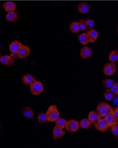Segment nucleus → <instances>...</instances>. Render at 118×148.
I'll use <instances>...</instances> for the list:
<instances>
[{
    "mask_svg": "<svg viewBox=\"0 0 118 148\" xmlns=\"http://www.w3.org/2000/svg\"><path fill=\"white\" fill-rule=\"evenodd\" d=\"M46 114L49 122H55L60 117L58 108L55 105L50 106L49 107Z\"/></svg>",
    "mask_w": 118,
    "mask_h": 148,
    "instance_id": "nucleus-1",
    "label": "nucleus"
},
{
    "mask_svg": "<svg viewBox=\"0 0 118 148\" xmlns=\"http://www.w3.org/2000/svg\"><path fill=\"white\" fill-rule=\"evenodd\" d=\"M114 110L110 106L106 103L102 102L98 105L96 112L101 118H103L113 112Z\"/></svg>",
    "mask_w": 118,
    "mask_h": 148,
    "instance_id": "nucleus-2",
    "label": "nucleus"
},
{
    "mask_svg": "<svg viewBox=\"0 0 118 148\" xmlns=\"http://www.w3.org/2000/svg\"><path fill=\"white\" fill-rule=\"evenodd\" d=\"M117 68L116 64L112 62L106 64L103 69L104 73L107 76H111L114 75L117 71Z\"/></svg>",
    "mask_w": 118,
    "mask_h": 148,
    "instance_id": "nucleus-3",
    "label": "nucleus"
},
{
    "mask_svg": "<svg viewBox=\"0 0 118 148\" xmlns=\"http://www.w3.org/2000/svg\"><path fill=\"white\" fill-rule=\"evenodd\" d=\"M43 84L39 81H36L30 86V90L33 95H38L44 91Z\"/></svg>",
    "mask_w": 118,
    "mask_h": 148,
    "instance_id": "nucleus-4",
    "label": "nucleus"
},
{
    "mask_svg": "<svg viewBox=\"0 0 118 148\" xmlns=\"http://www.w3.org/2000/svg\"><path fill=\"white\" fill-rule=\"evenodd\" d=\"M80 127V124L77 121L72 119L68 121L65 128L68 132L74 133L79 129Z\"/></svg>",
    "mask_w": 118,
    "mask_h": 148,
    "instance_id": "nucleus-5",
    "label": "nucleus"
},
{
    "mask_svg": "<svg viewBox=\"0 0 118 148\" xmlns=\"http://www.w3.org/2000/svg\"><path fill=\"white\" fill-rule=\"evenodd\" d=\"M104 119L109 127H112L118 124V119L116 118L113 112L111 113L105 117Z\"/></svg>",
    "mask_w": 118,
    "mask_h": 148,
    "instance_id": "nucleus-6",
    "label": "nucleus"
},
{
    "mask_svg": "<svg viewBox=\"0 0 118 148\" xmlns=\"http://www.w3.org/2000/svg\"><path fill=\"white\" fill-rule=\"evenodd\" d=\"M31 49L29 47L23 45L17 53V57L24 59L30 54Z\"/></svg>",
    "mask_w": 118,
    "mask_h": 148,
    "instance_id": "nucleus-7",
    "label": "nucleus"
},
{
    "mask_svg": "<svg viewBox=\"0 0 118 148\" xmlns=\"http://www.w3.org/2000/svg\"><path fill=\"white\" fill-rule=\"evenodd\" d=\"M0 62L1 64L9 66H14L15 65L14 59L11 56L8 55L1 56L0 57Z\"/></svg>",
    "mask_w": 118,
    "mask_h": 148,
    "instance_id": "nucleus-8",
    "label": "nucleus"
},
{
    "mask_svg": "<svg viewBox=\"0 0 118 148\" xmlns=\"http://www.w3.org/2000/svg\"><path fill=\"white\" fill-rule=\"evenodd\" d=\"M94 126L96 129L101 132H106L109 128L104 118H101Z\"/></svg>",
    "mask_w": 118,
    "mask_h": 148,
    "instance_id": "nucleus-9",
    "label": "nucleus"
},
{
    "mask_svg": "<svg viewBox=\"0 0 118 148\" xmlns=\"http://www.w3.org/2000/svg\"><path fill=\"white\" fill-rule=\"evenodd\" d=\"M53 140H54L61 139L65 134V130L55 126L53 129Z\"/></svg>",
    "mask_w": 118,
    "mask_h": 148,
    "instance_id": "nucleus-10",
    "label": "nucleus"
},
{
    "mask_svg": "<svg viewBox=\"0 0 118 148\" xmlns=\"http://www.w3.org/2000/svg\"><path fill=\"white\" fill-rule=\"evenodd\" d=\"M23 45V44L21 42L17 41V40H15V41H13L10 45L9 46V49L10 52L12 54L17 55L18 51Z\"/></svg>",
    "mask_w": 118,
    "mask_h": 148,
    "instance_id": "nucleus-11",
    "label": "nucleus"
},
{
    "mask_svg": "<svg viewBox=\"0 0 118 148\" xmlns=\"http://www.w3.org/2000/svg\"><path fill=\"white\" fill-rule=\"evenodd\" d=\"M22 80L25 86H31L37 81L36 79L30 74L24 75L22 77Z\"/></svg>",
    "mask_w": 118,
    "mask_h": 148,
    "instance_id": "nucleus-12",
    "label": "nucleus"
},
{
    "mask_svg": "<svg viewBox=\"0 0 118 148\" xmlns=\"http://www.w3.org/2000/svg\"><path fill=\"white\" fill-rule=\"evenodd\" d=\"M3 9L8 12H13L16 9V4L14 2L12 1H8L4 2L3 4Z\"/></svg>",
    "mask_w": 118,
    "mask_h": 148,
    "instance_id": "nucleus-13",
    "label": "nucleus"
},
{
    "mask_svg": "<svg viewBox=\"0 0 118 148\" xmlns=\"http://www.w3.org/2000/svg\"><path fill=\"white\" fill-rule=\"evenodd\" d=\"M97 112L95 111H92L89 114L88 116V119L91 122V124L95 125L98 121L101 119Z\"/></svg>",
    "mask_w": 118,
    "mask_h": 148,
    "instance_id": "nucleus-14",
    "label": "nucleus"
},
{
    "mask_svg": "<svg viewBox=\"0 0 118 148\" xmlns=\"http://www.w3.org/2000/svg\"><path fill=\"white\" fill-rule=\"evenodd\" d=\"M77 9L79 13L85 14L89 12L90 10V7L86 3L83 2L80 3L78 5Z\"/></svg>",
    "mask_w": 118,
    "mask_h": 148,
    "instance_id": "nucleus-15",
    "label": "nucleus"
},
{
    "mask_svg": "<svg viewBox=\"0 0 118 148\" xmlns=\"http://www.w3.org/2000/svg\"><path fill=\"white\" fill-rule=\"evenodd\" d=\"M89 38V43H94L98 39V33L96 30L91 29L86 32Z\"/></svg>",
    "mask_w": 118,
    "mask_h": 148,
    "instance_id": "nucleus-16",
    "label": "nucleus"
},
{
    "mask_svg": "<svg viewBox=\"0 0 118 148\" xmlns=\"http://www.w3.org/2000/svg\"><path fill=\"white\" fill-rule=\"evenodd\" d=\"M92 55V51L89 47H85L80 51V56L85 59L90 58Z\"/></svg>",
    "mask_w": 118,
    "mask_h": 148,
    "instance_id": "nucleus-17",
    "label": "nucleus"
},
{
    "mask_svg": "<svg viewBox=\"0 0 118 148\" xmlns=\"http://www.w3.org/2000/svg\"><path fill=\"white\" fill-rule=\"evenodd\" d=\"M23 116L27 119H31L34 116V112L29 107H23L22 109Z\"/></svg>",
    "mask_w": 118,
    "mask_h": 148,
    "instance_id": "nucleus-18",
    "label": "nucleus"
},
{
    "mask_svg": "<svg viewBox=\"0 0 118 148\" xmlns=\"http://www.w3.org/2000/svg\"><path fill=\"white\" fill-rule=\"evenodd\" d=\"M6 20L8 22L14 23L16 21L18 18V14L16 12H11L10 13H8V14L6 15Z\"/></svg>",
    "mask_w": 118,
    "mask_h": 148,
    "instance_id": "nucleus-19",
    "label": "nucleus"
},
{
    "mask_svg": "<svg viewBox=\"0 0 118 148\" xmlns=\"http://www.w3.org/2000/svg\"><path fill=\"white\" fill-rule=\"evenodd\" d=\"M79 42L83 45H86L89 43V38L87 36V33H83L80 34L78 36Z\"/></svg>",
    "mask_w": 118,
    "mask_h": 148,
    "instance_id": "nucleus-20",
    "label": "nucleus"
},
{
    "mask_svg": "<svg viewBox=\"0 0 118 148\" xmlns=\"http://www.w3.org/2000/svg\"><path fill=\"white\" fill-rule=\"evenodd\" d=\"M70 29L73 33H78L80 30L79 22L74 21L71 23L70 25Z\"/></svg>",
    "mask_w": 118,
    "mask_h": 148,
    "instance_id": "nucleus-21",
    "label": "nucleus"
},
{
    "mask_svg": "<svg viewBox=\"0 0 118 148\" xmlns=\"http://www.w3.org/2000/svg\"><path fill=\"white\" fill-rule=\"evenodd\" d=\"M79 124L80 126L82 129H89L90 128L91 123L88 119H84L80 121Z\"/></svg>",
    "mask_w": 118,
    "mask_h": 148,
    "instance_id": "nucleus-22",
    "label": "nucleus"
},
{
    "mask_svg": "<svg viewBox=\"0 0 118 148\" xmlns=\"http://www.w3.org/2000/svg\"><path fill=\"white\" fill-rule=\"evenodd\" d=\"M68 121L63 118H59L55 122L56 126L60 127L61 129H64L66 127Z\"/></svg>",
    "mask_w": 118,
    "mask_h": 148,
    "instance_id": "nucleus-23",
    "label": "nucleus"
},
{
    "mask_svg": "<svg viewBox=\"0 0 118 148\" xmlns=\"http://www.w3.org/2000/svg\"><path fill=\"white\" fill-rule=\"evenodd\" d=\"M115 94L110 89H107L104 93V97L107 101H111L115 97Z\"/></svg>",
    "mask_w": 118,
    "mask_h": 148,
    "instance_id": "nucleus-24",
    "label": "nucleus"
},
{
    "mask_svg": "<svg viewBox=\"0 0 118 148\" xmlns=\"http://www.w3.org/2000/svg\"><path fill=\"white\" fill-rule=\"evenodd\" d=\"M109 59L111 62H115L118 60V51H113L110 53Z\"/></svg>",
    "mask_w": 118,
    "mask_h": 148,
    "instance_id": "nucleus-25",
    "label": "nucleus"
},
{
    "mask_svg": "<svg viewBox=\"0 0 118 148\" xmlns=\"http://www.w3.org/2000/svg\"><path fill=\"white\" fill-rule=\"evenodd\" d=\"M114 83V81L110 79H105L102 82L103 86L107 89H111Z\"/></svg>",
    "mask_w": 118,
    "mask_h": 148,
    "instance_id": "nucleus-26",
    "label": "nucleus"
},
{
    "mask_svg": "<svg viewBox=\"0 0 118 148\" xmlns=\"http://www.w3.org/2000/svg\"><path fill=\"white\" fill-rule=\"evenodd\" d=\"M38 121L41 124H45L48 121L46 114L43 113H40L38 115Z\"/></svg>",
    "mask_w": 118,
    "mask_h": 148,
    "instance_id": "nucleus-27",
    "label": "nucleus"
},
{
    "mask_svg": "<svg viewBox=\"0 0 118 148\" xmlns=\"http://www.w3.org/2000/svg\"><path fill=\"white\" fill-rule=\"evenodd\" d=\"M85 21L86 26H87V29H92L94 27L95 22L93 20L88 18L85 20Z\"/></svg>",
    "mask_w": 118,
    "mask_h": 148,
    "instance_id": "nucleus-28",
    "label": "nucleus"
},
{
    "mask_svg": "<svg viewBox=\"0 0 118 148\" xmlns=\"http://www.w3.org/2000/svg\"><path fill=\"white\" fill-rule=\"evenodd\" d=\"M111 132L112 133L113 136L115 137H118V125H115L111 127Z\"/></svg>",
    "mask_w": 118,
    "mask_h": 148,
    "instance_id": "nucleus-29",
    "label": "nucleus"
},
{
    "mask_svg": "<svg viewBox=\"0 0 118 148\" xmlns=\"http://www.w3.org/2000/svg\"><path fill=\"white\" fill-rule=\"evenodd\" d=\"M79 23L80 30L85 31L87 29V26H86L85 20L83 19H81Z\"/></svg>",
    "mask_w": 118,
    "mask_h": 148,
    "instance_id": "nucleus-30",
    "label": "nucleus"
},
{
    "mask_svg": "<svg viewBox=\"0 0 118 148\" xmlns=\"http://www.w3.org/2000/svg\"><path fill=\"white\" fill-rule=\"evenodd\" d=\"M110 89L115 95H118V83H114Z\"/></svg>",
    "mask_w": 118,
    "mask_h": 148,
    "instance_id": "nucleus-31",
    "label": "nucleus"
},
{
    "mask_svg": "<svg viewBox=\"0 0 118 148\" xmlns=\"http://www.w3.org/2000/svg\"><path fill=\"white\" fill-rule=\"evenodd\" d=\"M113 103L114 105L118 106V97H116L113 98Z\"/></svg>",
    "mask_w": 118,
    "mask_h": 148,
    "instance_id": "nucleus-32",
    "label": "nucleus"
},
{
    "mask_svg": "<svg viewBox=\"0 0 118 148\" xmlns=\"http://www.w3.org/2000/svg\"><path fill=\"white\" fill-rule=\"evenodd\" d=\"M113 113H114V115L116 116V118L118 119V107L116 108V109L114 110Z\"/></svg>",
    "mask_w": 118,
    "mask_h": 148,
    "instance_id": "nucleus-33",
    "label": "nucleus"
},
{
    "mask_svg": "<svg viewBox=\"0 0 118 148\" xmlns=\"http://www.w3.org/2000/svg\"><path fill=\"white\" fill-rule=\"evenodd\" d=\"M117 32H118V29H117Z\"/></svg>",
    "mask_w": 118,
    "mask_h": 148,
    "instance_id": "nucleus-34",
    "label": "nucleus"
},
{
    "mask_svg": "<svg viewBox=\"0 0 118 148\" xmlns=\"http://www.w3.org/2000/svg\"></svg>",
    "mask_w": 118,
    "mask_h": 148,
    "instance_id": "nucleus-35",
    "label": "nucleus"
},
{
    "mask_svg": "<svg viewBox=\"0 0 118 148\" xmlns=\"http://www.w3.org/2000/svg\"></svg>",
    "mask_w": 118,
    "mask_h": 148,
    "instance_id": "nucleus-36",
    "label": "nucleus"
}]
</instances>
